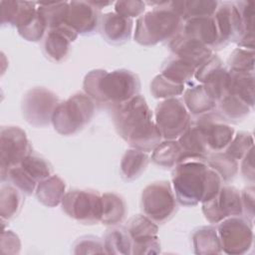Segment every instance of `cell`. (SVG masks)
Here are the masks:
<instances>
[{"mask_svg": "<svg viewBox=\"0 0 255 255\" xmlns=\"http://www.w3.org/2000/svg\"><path fill=\"white\" fill-rule=\"evenodd\" d=\"M194 252L201 255L219 254L222 252L216 229L212 226H201L192 234Z\"/></svg>", "mask_w": 255, "mask_h": 255, "instance_id": "28", "label": "cell"}, {"mask_svg": "<svg viewBox=\"0 0 255 255\" xmlns=\"http://www.w3.org/2000/svg\"><path fill=\"white\" fill-rule=\"evenodd\" d=\"M32 152V147L26 132L19 127L6 126L0 130V159L1 176L12 166L21 161Z\"/></svg>", "mask_w": 255, "mask_h": 255, "instance_id": "11", "label": "cell"}, {"mask_svg": "<svg viewBox=\"0 0 255 255\" xmlns=\"http://www.w3.org/2000/svg\"><path fill=\"white\" fill-rule=\"evenodd\" d=\"M254 72H238L228 70L227 94L233 95L254 107Z\"/></svg>", "mask_w": 255, "mask_h": 255, "instance_id": "23", "label": "cell"}, {"mask_svg": "<svg viewBox=\"0 0 255 255\" xmlns=\"http://www.w3.org/2000/svg\"><path fill=\"white\" fill-rule=\"evenodd\" d=\"M180 32L195 39L210 49H220L219 35L213 16L192 18L183 21Z\"/></svg>", "mask_w": 255, "mask_h": 255, "instance_id": "19", "label": "cell"}, {"mask_svg": "<svg viewBox=\"0 0 255 255\" xmlns=\"http://www.w3.org/2000/svg\"><path fill=\"white\" fill-rule=\"evenodd\" d=\"M154 123L163 139H177L189 127L190 114L180 99H166L156 106Z\"/></svg>", "mask_w": 255, "mask_h": 255, "instance_id": "8", "label": "cell"}, {"mask_svg": "<svg viewBox=\"0 0 255 255\" xmlns=\"http://www.w3.org/2000/svg\"><path fill=\"white\" fill-rule=\"evenodd\" d=\"M23 203L22 192L11 183L2 182L0 189V215L2 219H11L18 214Z\"/></svg>", "mask_w": 255, "mask_h": 255, "instance_id": "33", "label": "cell"}, {"mask_svg": "<svg viewBox=\"0 0 255 255\" xmlns=\"http://www.w3.org/2000/svg\"><path fill=\"white\" fill-rule=\"evenodd\" d=\"M127 214L126 200L115 192L102 194V217L101 222L106 225L121 223Z\"/></svg>", "mask_w": 255, "mask_h": 255, "instance_id": "27", "label": "cell"}, {"mask_svg": "<svg viewBox=\"0 0 255 255\" xmlns=\"http://www.w3.org/2000/svg\"><path fill=\"white\" fill-rule=\"evenodd\" d=\"M253 151L254 147H252L242 158L241 162V173L243 177L249 181L251 184L254 183V161H253Z\"/></svg>", "mask_w": 255, "mask_h": 255, "instance_id": "47", "label": "cell"}, {"mask_svg": "<svg viewBox=\"0 0 255 255\" xmlns=\"http://www.w3.org/2000/svg\"><path fill=\"white\" fill-rule=\"evenodd\" d=\"M217 233L221 249L226 254L240 255L249 251L253 243L252 222L241 216H231L218 223Z\"/></svg>", "mask_w": 255, "mask_h": 255, "instance_id": "9", "label": "cell"}, {"mask_svg": "<svg viewBox=\"0 0 255 255\" xmlns=\"http://www.w3.org/2000/svg\"><path fill=\"white\" fill-rule=\"evenodd\" d=\"M243 25V37L237 43L239 47L254 50V3L252 1H236Z\"/></svg>", "mask_w": 255, "mask_h": 255, "instance_id": "36", "label": "cell"}, {"mask_svg": "<svg viewBox=\"0 0 255 255\" xmlns=\"http://www.w3.org/2000/svg\"><path fill=\"white\" fill-rule=\"evenodd\" d=\"M168 48L175 57L190 64L195 69L213 55L212 49L195 39L185 36L180 31L168 42Z\"/></svg>", "mask_w": 255, "mask_h": 255, "instance_id": "17", "label": "cell"}, {"mask_svg": "<svg viewBox=\"0 0 255 255\" xmlns=\"http://www.w3.org/2000/svg\"><path fill=\"white\" fill-rule=\"evenodd\" d=\"M148 161L149 156L145 151L133 147L126 150L120 165L122 177L127 181L137 178L145 170Z\"/></svg>", "mask_w": 255, "mask_h": 255, "instance_id": "26", "label": "cell"}, {"mask_svg": "<svg viewBox=\"0 0 255 255\" xmlns=\"http://www.w3.org/2000/svg\"><path fill=\"white\" fill-rule=\"evenodd\" d=\"M147 4L157 6L137 18L134 41L143 46L169 42L181 29L183 23L181 17L171 9L169 1L147 2Z\"/></svg>", "mask_w": 255, "mask_h": 255, "instance_id": "4", "label": "cell"}, {"mask_svg": "<svg viewBox=\"0 0 255 255\" xmlns=\"http://www.w3.org/2000/svg\"><path fill=\"white\" fill-rule=\"evenodd\" d=\"M253 135L246 131H239L234 134L232 140L225 148V152L236 160L242 159L244 155L253 147Z\"/></svg>", "mask_w": 255, "mask_h": 255, "instance_id": "41", "label": "cell"}, {"mask_svg": "<svg viewBox=\"0 0 255 255\" xmlns=\"http://www.w3.org/2000/svg\"><path fill=\"white\" fill-rule=\"evenodd\" d=\"M1 180L2 182L7 180L26 195H31L36 190L38 184V182L26 172L20 163L10 167L5 174L1 176Z\"/></svg>", "mask_w": 255, "mask_h": 255, "instance_id": "38", "label": "cell"}, {"mask_svg": "<svg viewBox=\"0 0 255 255\" xmlns=\"http://www.w3.org/2000/svg\"><path fill=\"white\" fill-rule=\"evenodd\" d=\"M60 100L55 93L36 87L29 90L22 100V114L25 120L35 127H45L52 123V117Z\"/></svg>", "mask_w": 255, "mask_h": 255, "instance_id": "10", "label": "cell"}, {"mask_svg": "<svg viewBox=\"0 0 255 255\" xmlns=\"http://www.w3.org/2000/svg\"><path fill=\"white\" fill-rule=\"evenodd\" d=\"M218 35L220 48L230 42L238 43L243 37V25L239 10L234 2H219L213 15Z\"/></svg>", "mask_w": 255, "mask_h": 255, "instance_id": "15", "label": "cell"}, {"mask_svg": "<svg viewBox=\"0 0 255 255\" xmlns=\"http://www.w3.org/2000/svg\"><path fill=\"white\" fill-rule=\"evenodd\" d=\"M65 181L58 175H51L40 181L36 187V196L38 200L48 207L59 205L66 193Z\"/></svg>", "mask_w": 255, "mask_h": 255, "instance_id": "25", "label": "cell"}, {"mask_svg": "<svg viewBox=\"0 0 255 255\" xmlns=\"http://www.w3.org/2000/svg\"><path fill=\"white\" fill-rule=\"evenodd\" d=\"M145 10V4L142 1H135V0H125V1H118L115 3V12L128 17H139Z\"/></svg>", "mask_w": 255, "mask_h": 255, "instance_id": "44", "label": "cell"}, {"mask_svg": "<svg viewBox=\"0 0 255 255\" xmlns=\"http://www.w3.org/2000/svg\"><path fill=\"white\" fill-rule=\"evenodd\" d=\"M127 229L132 243L131 254H156L160 252L157 224L146 215L137 214L128 219Z\"/></svg>", "mask_w": 255, "mask_h": 255, "instance_id": "12", "label": "cell"}, {"mask_svg": "<svg viewBox=\"0 0 255 255\" xmlns=\"http://www.w3.org/2000/svg\"><path fill=\"white\" fill-rule=\"evenodd\" d=\"M38 4V13L46 24L48 30L65 24L69 9V2H48Z\"/></svg>", "mask_w": 255, "mask_h": 255, "instance_id": "35", "label": "cell"}, {"mask_svg": "<svg viewBox=\"0 0 255 255\" xmlns=\"http://www.w3.org/2000/svg\"><path fill=\"white\" fill-rule=\"evenodd\" d=\"M83 89L94 102L113 108L138 95L140 81L136 74L127 69L113 72L97 69L85 76Z\"/></svg>", "mask_w": 255, "mask_h": 255, "instance_id": "3", "label": "cell"}, {"mask_svg": "<svg viewBox=\"0 0 255 255\" xmlns=\"http://www.w3.org/2000/svg\"><path fill=\"white\" fill-rule=\"evenodd\" d=\"M171 180L176 200L184 206H194L218 193L223 181L205 161L185 160L173 167Z\"/></svg>", "mask_w": 255, "mask_h": 255, "instance_id": "2", "label": "cell"}, {"mask_svg": "<svg viewBox=\"0 0 255 255\" xmlns=\"http://www.w3.org/2000/svg\"><path fill=\"white\" fill-rule=\"evenodd\" d=\"M177 141L181 148L180 162L185 160L205 161L209 150L200 128L194 122L190 123L186 130L177 138Z\"/></svg>", "mask_w": 255, "mask_h": 255, "instance_id": "21", "label": "cell"}, {"mask_svg": "<svg viewBox=\"0 0 255 255\" xmlns=\"http://www.w3.org/2000/svg\"><path fill=\"white\" fill-rule=\"evenodd\" d=\"M169 5L171 9L181 17L182 21H185L192 18L213 16L219 2L211 0L169 1Z\"/></svg>", "mask_w": 255, "mask_h": 255, "instance_id": "24", "label": "cell"}, {"mask_svg": "<svg viewBox=\"0 0 255 255\" xmlns=\"http://www.w3.org/2000/svg\"><path fill=\"white\" fill-rule=\"evenodd\" d=\"M254 185L251 184L245 187L241 191V202H242V210L245 218L249 219L253 222L254 219Z\"/></svg>", "mask_w": 255, "mask_h": 255, "instance_id": "45", "label": "cell"}, {"mask_svg": "<svg viewBox=\"0 0 255 255\" xmlns=\"http://www.w3.org/2000/svg\"><path fill=\"white\" fill-rule=\"evenodd\" d=\"M185 86L175 84L166 79L163 75L158 74L150 83V93L155 99H171L181 95Z\"/></svg>", "mask_w": 255, "mask_h": 255, "instance_id": "39", "label": "cell"}, {"mask_svg": "<svg viewBox=\"0 0 255 255\" xmlns=\"http://www.w3.org/2000/svg\"><path fill=\"white\" fill-rule=\"evenodd\" d=\"M73 253L75 254H94L106 253L104 240L96 236H83L79 238L74 244Z\"/></svg>", "mask_w": 255, "mask_h": 255, "instance_id": "43", "label": "cell"}, {"mask_svg": "<svg viewBox=\"0 0 255 255\" xmlns=\"http://www.w3.org/2000/svg\"><path fill=\"white\" fill-rule=\"evenodd\" d=\"M195 70L190 64L173 56L163 63L160 74L175 84L185 86L194 77Z\"/></svg>", "mask_w": 255, "mask_h": 255, "instance_id": "30", "label": "cell"}, {"mask_svg": "<svg viewBox=\"0 0 255 255\" xmlns=\"http://www.w3.org/2000/svg\"><path fill=\"white\" fill-rule=\"evenodd\" d=\"M194 123L200 128L209 151H222L232 140L235 130L214 112L199 116Z\"/></svg>", "mask_w": 255, "mask_h": 255, "instance_id": "14", "label": "cell"}, {"mask_svg": "<svg viewBox=\"0 0 255 255\" xmlns=\"http://www.w3.org/2000/svg\"><path fill=\"white\" fill-rule=\"evenodd\" d=\"M112 113L118 133L131 147L148 152L161 141L151 110L141 95L113 107Z\"/></svg>", "mask_w": 255, "mask_h": 255, "instance_id": "1", "label": "cell"}, {"mask_svg": "<svg viewBox=\"0 0 255 255\" xmlns=\"http://www.w3.org/2000/svg\"><path fill=\"white\" fill-rule=\"evenodd\" d=\"M20 240L19 237L11 230L2 231L1 234V252L7 248L5 254H15L20 250Z\"/></svg>", "mask_w": 255, "mask_h": 255, "instance_id": "46", "label": "cell"}, {"mask_svg": "<svg viewBox=\"0 0 255 255\" xmlns=\"http://www.w3.org/2000/svg\"><path fill=\"white\" fill-rule=\"evenodd\" d=\"M218 114L225 122L238 123L243 121L250 114V107L239 98L226 94L217 103Z\"/></svg>", "mask_w": 255, "mask_h": 255, "instance_id": "31", "label": "cell"}, {"mask_svg": "<svg viewBox=\"0 0 255 255\" xmlns=\"http://www.w3.org/2000/svg\"><path fill=\"white\" fill-rule=\"evenodd\" d=\"M201 203L205 218L212 224L231 216H241L243 213L241 192L232 185H222L216 195Z\"/></svg>", "mask_w": 255, "mask_h": 255, "instance_id": "13", "label": "cell"}, {"mask_svg": "<svg viewBox=\"0 0 255 255\" xmlns=\"http://www.w3.org/2000/svg\"><path fill=\"white\" fill-rule=\"evenodd\" d=\"M62 209L70 217L84 224L101 222L102 194L93 189H71L65 193Z\"/></svg>", "mask_w": 255, "mask_h": 255, "instance_id": "7", "label": "cell"}, {"mask_svg": "<svg viewBox=\"0 0 255 255\" xmlns=\"http://www.w3.org/2000/svg\"><path fill=\"white\" fill-rule=\"evenodd\" d=\"M20 164L26 170V172L38 183L51 176L53 173V168L50 162L43 156L33 151L30 152L21 161Z\"/></svg>", "mask_w": 255, "mask_h": 255, "instance_id": "37", "label": "cell"}, {"mask_svg": "<svg viewBox=\"0 0 255 255\" xmlns=\"http://www.w3.org/2000/svg\"><path fill=\"white\" fill-rule=\"evenodd\" d=\"M206 164L215 170L223 182L231 181L238 172V161L223 151L208 152L205 158Z\"/></svg>", "mask_w": 255, "mask_h": 255, "instance_id": "32", "label": "cell"}, {"mask_svg": "<svg viewBox=\"0 0 255 255\" xmlns=\"http://www.w3.org/2000/svg\"><path fill=\"white\" fill-rule=\"evenodd\" d=\"M78 37V33L67 24L60 27L49 29L43 43V49L47 57L51 60L60 62L69 53L70 45Z\"/></svg>", "mask_w": 255, "mask_h": 255, "instance_id": "18", "label": "cell"}, {"mask_svg": "<svg viewBox=\"0 0 255 255\" xmlns=\"http://www.w3.org/2000/svg\"><path fill=\"white\" fill-rule=\"evenodd\" d=\"M229 70L238 72H254V50L236 48L227 61Z\"/></svg>", "mask_w": 255, "mask_h": 255, "instance_id": "40", "label": "cell"}, {"mask_svg": "<svg viewBox=\"0 0 255 255\" xmlns=\"http://www.w3.org/2000/svg\"><path fill=\"white\" fill-rule=\"evenodd\" d=\"M183 103L189 113L198 117L213 112L217 107L216 100L203 84L188 87L183 95Z\"/></svg>", "mask_w": 255, "mask_h": 255, "instance_id": "22", "label": "cell"}, {"mask_svg": "<svg viewBox=\"0 0 255 255\" xmlns=\"http://www.w3.org/2000/svg\"><path fill=\"white\" fill-rule=\"evenodd\" d=\"M46 29L47 26L38 12L31 21H29L24 26L17 28L18 33L21 35V37H23L27 41L32 42H37L41 40L46 32Z\"/></svg>", "mask_w": 255, "mask_h": 255, "instance_id": "42", "label": "cell"}, {"mask_svg": "<svg viewBox=\"0 0 255 255\" xmlns=\"http://www.w3.org/2000/svg\"><path fill=\"white\" fill-rule=\"evenodd\" d=\"M95 113V102L85 93H76L60 102L54 111L52 124L63 135H71L89 124Z\"/></svg>", "mask_w": 255, "mask_h": 255, "instance_id": "5", "label": "cell"}, {"mask_svg": "<svg viewBox=\"0 0 255 255\" xmlns=\"http://www.w3.org/2000/svg\"><path fill=\"white\" fill-rule=\"evenodd\" d=\"M140 204L144 215L156 224L168 221L177 210L175 194L166 180L146 185L141 192Z\"/></svg>", "mask_w": 255, "mask_h": 255, "instance_id": "6", "label": "cell"}, {"mask_svg": "<svg viewBox=\"0 0 255 255\" xmlns=\"http://www.w3.org/2000/svg\"><path fill=\"white\" fill-rule=\"evenodd\" d=\"M132 24V19L116 12H109L101 16L99 29L107 42L111 44H123L130 38Z\"/></svg>", "mask_w": 255, "mask_h": 255, "instance_id": "20", "label": "cell"}, {"mask_svg": "<svg viewBox=\"0 0 255 255\" xmlns=\"http://www.w3.org/2000/svg\"><path fill=\"white\" fill-rule=\"evenodd\" d=\"M151 160L158 166L173 168L181 160V148L177 139H164L152 150Z\"/></svg>", "mask_w": 255, "mask_h": 255, "instance_id": "29", "label": "cell"}, {"mask_svg": "<svg viewBox=\"0 0 255 255\" xmlns=\"http://www.w3.org/2000/svg\"><path fill=\"white\" fill-rule=\"evenodd\" d=\"M101 16V10L91 1H72L69 2L65 24L76 31L78 35H87L99 28Z\"/></svg>", "mask_w": 255, "mask_h": 255, "instance_id": "16", "label": "cell"}, {"mask_svg": "<svg viewBox=\"0 0 255 255\" xmlns=\"http://www.w3.org/2000/svg\"><path fill=\"white\" fill-rule=\"evenodd\" d=\"M107 254H131V239L125 227L108 229L104 235Z\"/></svg>", "mask_w": 255, "mask_h": 255, "instance_id": "34", "label": "cell"}]
</instances>
